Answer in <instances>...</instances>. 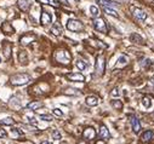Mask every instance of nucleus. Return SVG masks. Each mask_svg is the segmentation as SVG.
Wrapping results in <instances>:
<instances>
[{
	"label": "nucleus",
	"mask_w": 154,
	"mask_h": 144,
	"mask_svg": "<svg viewBox=\"0 0 154 144\" xmlns=\"http://www.w3.org/2000/svg\"><path fill=\"white\" fill-rule=\"evenodd\" d=\"M30 81V75L26 74V73H19V74H15L10 78V84L13 86H22L28 84Z\"/></svg>",
	"instance_id": "obj_1"
},
{
	"label": "nucleus",
	"mask_w": 154,
	"mask_h": 144,
	"mask_svg": "<svg viewBox=\"0 0 154 144\" xmlns=\"http://www.w3.org/2000/svg\"><path fill=\"white\" fill-rule=\"evenodd\" d=\"M53 58L61 64H68L70 62V59H72V56H70L69 51H67L64 49H59V50L55 51V53H53Z\"/></svg>",
	"instance_id": "obj_2"
},
{
	"label": "nucleus",
	"mask_w": 154,
	"mask_h": 144,
	"mask_svg": "<svg viewBox=\"0 0 154 144\" xmlns=\"http://www.w3.org/2000/svg\"><path fill=\"white\" fill-rule=\"evenodd\" d=\"M104 69H106V59L104 56L102 54H98L96 57V63H95V73L98 76L104 74Z\"/></svg>",
	"instance_id": "obj_3"
},
{
	"label": "nucleus",
	"mask_w": 154,
	"mask_h": 144,
	"mask_svg": "<svg viewBox=\"0 0 154 144\" xmlns=\"http://www.w3.org/2000/svg\"><path fill=\"white\" fill-rule=\"evenodd\" d=\"M67 29L70 32L80 33L84 30V24H83V22H80L79 19H69L68 22H67Z\"/></svg>",
	"instance_id": "obj_4"
},
{
	"label": "nucleus",
	"mask_w": 154,
	"mask_h": 144,
	"mask_svg": "<svg viewBox=\"0 0 154 144\" xmlns=\"http://www.w3.org/2000/svg\"><path fill=\"white\" fill-rule=\"evenodd\" d=\"M93 28L99 33H107V24L103 18H96L93 19Z\"/></svg>",
	"instance_id": "obj_5"
},
{
	"label": "nucleus",
	"mask_w": 154,
	"mask_h": 144,
	"mask_svg": "<svg viewBox=\"0 0 154 144\" xmlns=\"http://www.w3.org/2000/svg\"><path fill=\"white\" fill-rule=\"evenodd\" d=\"M132 11V15L135 17L138 22H144L146 18H147V13L142 10V9H138V8H132L131 9Z\"/></svg>",
	"instance_id": "obj_6"
},
{
	"label": "nucleus",
	"mask_w": 154,
	"mask_h": 144,
	"mask_svg": "<svg viewBox=\"0 0 154 144\" xmlns=\"http://www.w3.org/2000/svg\"><path fill=\"white\" fill-rule=\"evenodd\" d=\"M12 44L8 40H4L3 41V52H4V56L6 59H10L11 58V53H12Z\"/></svg>",
	"instance_id": "obj_7"
},
{
	"label": "nucleus",
	"mask_w": 154,
	"mask_h": 144,
	"mask_svg": "<svg viewBox=\"0 0 154 144\" xmlns=\"http://www.w3.org/2000/svg\"><path fill=\"white\" fill-rule=\"evenodd\" d=\"M35 39H37V37L34 35V34L27 33L26 35H23L21 39H19V43H21V45H23V46H27L30 43H33V41H35Z\"/></svg>",
	"instance_id": "obj_8"
},
{
	"label": "nucleus",
	"mask_w": 154,
	"mask_h": 144,
	"mask_svg": "<svg viewBox=\"0 0 154 144\" xmlns=\"http://www.w3.org/2000/svg\"><path fill=\"white\" fill-rule=\"evenodd\" d=\"M66 78L69 81H75V82H83L85 81V76L80 73H69L66 75Z\"/></svg>",
	"instance_id": "obj_9"
},
{
	"label": "nucleus",
	"mask_w": 154,
	"mask_h": 144,
	"mask_svg": "<svg viewBox=\"0 0 154 144\" xmlns=\"http://www.w3.org/2000/svg\"><path fill=\"white\" fill-rule=\"evenodd\" d=\"M83 137L85 139H88V141H92L96 137L95 128H93V127H86L84 130V132H83Z\"/></svg>",
	"instance_id": "obj_10"
},
{
	"label": "nucleus",
	"mask_w": 154,
	"mask_h": 144,
	"mask_svg": "<svg viewBox=\"0 0 154 144\" xmlns=\"http://www.w3.org/2000/svg\"><path fill=\"white\" fill-rule=\"evenodd\" d=\"M52 22V16L51 13H49L48 11H43L41 12V16H40V23L43 25H48Z\"/></svg>",
	"instance_id": "obj_11"
},
{
	"label": "nucleus",
	"mask_w": 154,
	"mask_h": 144,
	"mask_svg": "<svg viewBox=\"0 0 154 144\" xmlns=\"http://www.w3.org/2000/svg\"><path fill=\"white\" fill-rule=\"evenodd\" d=\"M1 32H3L4 34H6V35H11V34L15 33V29H13V27L11 25L10 22L5 21V22L1 24Z\"/></svg>",
	"instance_id": "obj_12"
},
{
	"label": "nucleus",
	"mask_w": 154,
	"mask_h": 144,
	"mask_svg": "<svg viewBox=\"0 0 154 144\" xmlns=\"http://www.w3.org/2000/svg\"><path fill=\"white\" fill-rule=\"evenodd\" d=\"M131 128L133 133H139V131H141V122H139V120L136 118V116H132L131 119Z\"/></svg>",
	"instance_id": "obj_13"
},
{
	"label": "nucleus",
	"mask_w": 154,
	"mask_h": 144,
	"mask_svg": "<svg viewBox=\"0 0 154 144\" xmlns=\"http://www.w3.org/2000/svg\"><path fill=\"white\" fill-rule=\"evenodd\" d=\"M98 136L101 137L102 139H109V138H110V133H109V131H108V128H107L104 125H101V126H99Z\"/></svg>",
	"instance_id": "obj_14"
},
{
	"label": "nucleus",
	"mask_w": 154,
	"mask_h": 144,
	"mask_svg": "<svg viewBox=\"0 0 154 144\" xmlns=\"http://www.w3.org/2000/svg\"><path fill=\"white\" fill-rule=\"evenodd\" d=\"M62 32H63V28H62V25L59 24L58 22H56L55 24L51 27V33H52L55 37H59V35L62 34Z\"/></svg>",
	"instance_id": "obj_15"
},
{
	"label": "nucleus",
	"mask_w": 154,
	"mask_h": 144,
	"mask_svg": "<svg viewBox=\"0 0 154 144\" xmlns=\"http://www.w3.org/2000/svg\"><path fill=\"white\" fill-rule=\"evenodd\" d=\"M153 138H154V132H153V131H151V130H147V131H144V132H143V134H142V137H141L142 142H144V143L151 142Z\"/></svg>",
	"instance_id": "obj_16"
},
{
	"label": "nucleus",
	"mask_w": 154,
	"mask_h": 144,
	"mask_svg": "<svg viewBox=\"0 0 154 144\" xmlns=\"http://www.w3.org/2000/svg\"><path fill=\"white\" fill-rule=\"evenodd\" d=\"M17 6L22 11H28L30 9V3L28 0H17Z\"/></svg>",
	"instance_id": "obj_17"
},
{
	"label": "nucleus",
	"mask_w": 154,
	"mask_h": 144,
	"mask_svg": "<svg viewBox=\"0 0 154 144\" xmlns=\"http://www.w3.org/2000/svg\"><path fill=\"white\" fill-rule=\"evenodd\" d=\"M130 40L132 41L133 44H136V45H142L143 41H144L143 38L141 35H138V34H136V33L131 34V35H130Z\"/></svg>",
	"instance_id": "obj_18"
},
{
	"label": "nucleus",
	"mask_w": 154,
	"mask_h": 144,
	"mask_svg": "<svg viewBox=\"0 0 154 144\" xmlns=\"http://www.w3.org/2000/svg\"><path fill=\"white\" fill-rule=\"evenodd\" d=\"M97 3L99 5L104 6V8H117V6H118V3L112 1V0H98Z\"/></svg>",
	"instance_id": "obj_19"
},
{
	"label": "nucleus",
	"mask_w": 154,
	"mask_h": 144,
	"mask_svg": "<svg viewBox=\"0 0 154 144\" xmlns=\"http://www.w3.org/2000/svg\"><path fill=\"white\" fill-rule=\"evenodd\" d=\"M41 107H43V103L39 101H33L27 104V109H30V110H38V109Z\"/></svg>",
	"instance_id": "obj_20"
},
{
	"label": "nucleus",
	"mask_w": 154,
	"mask_h": 144,
	"mask_svg": "<svg viewBox=\"0 0 154 144\" xmlns=\"http://www.w3.org/2000/svg\"><path fill=\"white\" fill-rule=\"evenodd\" d=\"M18 61H19V63L23 65L28 63V56H27V52L24 50H21L18 52Z\"/></svg>",
	"instance_id": "obj_21"
},
{
	"label": "nucleus",
	"mask_w": 154,
	"mask_h": 144,
	"mask_svg": "<svg viewBox=\"0 0 154 144\" xmlns=\"http://www.w3.org/2000/svg\"><path fill=\"white\" fill-rule=\"evenodd\" d=\"M85 103L89 107H96L98 104V98L96 97V96H89V97L85 99Z\"/></svg>",
	"instance_id": "obj_22"
},
{
	"label": "nucleus",
	"mask_w": 154,
	"mask_h": 144,
	"mask_svg": "<svg viewBox=\"0 0 154 144\" xmlns=\"http://www.w3.org/2000/svg\"><path fill=\"white\" fill-rule=\"evenodd\" d=\"M38 3H41V4H45V5H51L53 8H58L59 6V1L58 0H37Z\"/></svg>",
	"instance_id": "obj_23"
},
{
	"label": "nucleus",
	"mask_w": 154,
	"mask_h": 144,
	"mask_svg": "<svg viewBox=\"0 0 154 144\" xmlns=\"http://www.w3.org/2000/svg\"><path fill=\"white\" fill-rule=\"evenodd\" d=\"M152 65H153V61L149 59V58H146L144 61L141 62V67H142V69H144V70H148Z\"/></svg>",
	"instance_id": "obj_24"
},
{
	"label": "nucleus",
	"mask_w": 154,
	"mask_h": 144,
	"mask_svg": "<svg viewBox=\"0 0 154 144\" xmlns=\"http://www.w3.org/2000/svg\"><path fill=\"white\" fill-rule=\"evenodd\" d=\"M153 104V102H152V98L148 97V96H146V97L142 98V105L146 108V109H149Z\"/></svg>",
	"instance_id": "obj_25"
},
{
	"label": "nucleus",
	"mask_w": 154,
	"mask_h": 144,
	"mask_svg": "<svg viewBox=\"0 0 154 144\" xmlns=\"http://www.w3.org/2000/svg\"><path fill=\"white\" fill-rule=\"evenodd\" d=\"M103 11L107 13V15H110V16H113V17H119V15H118V12L113 9V8H104L103 6Z\"/></svg>",
	"instance_id": "obj_26"
},
{
	"label": "nucleus",
	"mask_w": 154,
	"mask_h": 144,
	"mask_svg": "<svg viewBox=\"0 0 154 144\" xmlns=\"http://www.w3.org/2000/svg\"><path fill=\"white\" fill-rule=\"evenodd\" d=\"M0 123L1 125H6V126H11V125H15V120L12 118H5L0 120Z\"/></svg>",
	"instance_id": "obj_27"
},
{
	"label": "nucleus",
	"mask_w": 154,
	"mask_h": 144,
	"mask_svg": "<svg viewBox=\"0 0 154 144\" xmlns=\"http://www.w3.org/2000/svg\"><path fill=\"white\" fill-rule=\"evenodd\" d=\"M110 104H112L113 108H114V109H118V110L123 108V102L119 101V99H113V101L110 102Z\"/></svg>",
	"instance_id": "obj_28"
},
{
	"label": "nucleus",
	"mask_w": 154,
	"mask_h": 144,
	"mask_svg": "<svg viewBox=\"0 0 154 144\" xmlns=\"http://www.w3.org/2000/svg\"><path fill=\"white\" fill-rule=\"evenodd\" d=\"M77 67H78L79 70H85L86 68H88V64H86L83 59H78L77 61Z\"/></svg>",
	"instance_id": "obj_29"
},
{
	"label": "nucleus",
	"mask_w": 154,
	"mask_h": 144,
	"mask_svg": "<svg viewBox=\"0 0 154 144\" xmlns=\"http://www.w3.org/2000/svg\"><path fill=\"white\" fill-rule=\"evenodd\" d=\"M90 12H91V15H92L93 17H97V16L99 15V10H98V8H97V6H93V5L90 6Z\"/></svg>",
	"instance_id": "obj_30"
},
{
	"label": "nucleus",
	"mask_w": 154,
	"mask_h": 144,
	"mask_svg": "<svg viewBox=\"0 0 154 144\" xmlns=\"http://www.w3.org/2000/svg\"><path fill=\"white\" fill-rule=\"evenodd\" d=\"M128 57H126V56H120L119 57V59H118V64L119 65H126V64H128Z\"/></svg>",
	"instance_id": "obj_31"
},
{
	"label": "nucleus",
	"mask_w": 154,
	"mask_h": 144,
	"mask_svg": "<svg viewBox=\"0 0 154 144\" xmlns=\"http://www.w3.org/2000/svg\"><path fill=\"white\" fill-rule=\"evenodd\" d=\"M52 137H53V139H56V141H61V138H62L61 133H59L57 130H53L52 131Z\"/></svg>",
	"instance_id": "obj_32"
},
{
	"label": "nucleus",
	"mask_w": 154,
	"mask_h": 144,
	"mask_svg": "<svg viewBox=\"0 0 154 144\" xmlns=\"http://www.w3.org/2000/svg\"><path fill=\"white\" fill-rule=\"evenodd\" d=\"M79 92L77 91V88H67V90H64V94H70V96H73V94H78Z\"/></svg>",
	"instance_id": "obj_33"
},
{
	"label": "nucleus",
	"mask_w": 154,
	"mask_h": 144,
	"mask_svg": "<svg viewBox=\"0 0 154 144\" xmlns=\"http://www.w3.org/2000/svg\"><path fill=\"white\" fill-rule=\"evenodd\" d=\"M40 119H41L43 121H52V116L51 115H48V114H43V115H40Z\"/></svg>",
	"instance_id": "obj_34"
},
{
	"label": "nucleus",
	"mask_w": 154,
	"mask_h": 144,
	"mask_svg": "<svg viewBox=\"0 0 154 144\" xmlns=\"http://www.w3.org/2000/svg\"><path fill=\"white\" fill-rule=\"evenodd\" d=\"M12 132H13V134H16V136H22L23 134V132L21 131V130H18V128H12Z\"/></svg>",
	"instance_id": "obj_35"
},
{
	"label": "nucleus",
	"mask_w": 154,
	"mask_h": 144,
	"mask_svg": "<svg viewBox=\"0 0 154 144\" xmlns=\"http://www.w3.org/2000/svg\"><path fill=\"white\" fill-rule=\"evenodd\" d=\"M110 96H112V97H118V96H119V91H118V88H113L112 92H110Z\"/></svg>",
	"instance_id": "obj_36"
},
{
	"label": "nucleus",
	"mask_w": 154,
	"mask_h": 144,
	"mask_svg": "<svg viewBox=\"0 0 154 144\" xmlns=\"http://www.w3.org/2000/svg\"><path fill=\"white\" fill-rule=\"evenodd\" d=\"M8 137V133H6V131L4 128H0V138H6Z\"/></svg>",
	"instance_id": "obj_37"
},
{
	"label": "nucleus",
	"mask_w": 154,
	"mask_h": 144,
	"mask_svg": "<svg viewBox=\"0 0 154 144\" xmlns=\"http://www.w3.org/2000/svg\"><path fill=\"white\" fill-rule=\"evenodd\" d=\"M53 114H55L56 116H62V115H63V113H62L61 110H59V109H57V108L53 109Z\"/></svg>",
	"instance_id": "obj_38"
},
{
	"label": "nucleus",
	"mask_w": 154,
	"mask_h": 144,
	"mask_svg": "<svg viewBox=\"0 0 154 144\" xmlns=\"http://www.w3.org/2000/svg\"><path fill=\"white\" fill-rule=\"evenodd\" d=\"M95 144H106V142H104L103 139H98V141H96Z\"/></svg>",
	"instance_id": "obj_39"
},
{
	"label": "nucleus",
	"mask_w": 154,
	"mask_h": 144,
	"mask_svg": "<svg viewBox=\"0 0 154 144\" xmlns=\"http://www.w3.org/2000/svg\"><path fill=\"white\" fill-rule=\"evenodd\" d=\"M77 144H88V143H86V142H84V141H80V142H78Z\"/></svg>",
	"instance_id": "obj_40"
},
{
	"label": "nucleus",
	"mask_w": 154,
	"mask_h": 144,
	"mask_svg": "<svg viewBox=\"0 0 154 144\" xmlns=\"http://www.w3.org/2000/svg\"><path fill=\"white\" fill-rule=\"evenodd\" d=\"M58 1H59V0H58ZM61 1H62L63 4H66V5H68V1H67V0H61Z\"/></svg>",
	"instance_id": "obj_41"
},
{
	"label": "nucleus",
	"mask_w": 154,
	"mask_h": 144,
	"mask_svg": "<svg viewBox=\"0 0 154 144\" xmlns=\"http://www.w3.org/2000/svg\"><path fill=\"white\" fill-rule=\"evenodd\" d=\"M151 82H152V84H153V85H154V75H153V76H152V78H151Z\"/></svg>",
	"instance_id": "obj_42"
},
{
	"label": "nucleus",
	"mask_w": 154,
	"mask_h": 144,
	"mask_svg": "<svg viewBox=\"0 0 154 144\" xmlns=\"http://www.w3.org/2000/svg\"><path fill=\"white\" fill-rule=\"evenodd\" d=\"M41 144H51V143H50V142H46V141H45V142H41Z\"/></svg>",
	"instance_id": "obj_43"
},
{
	"label": "nucleus",
	"mask_w": 154,
	"mask_h": 144,
	"mask_svg": "<svg viewBox=\"0 0 154 144\" xmlns=\"http://www.w3.org/2000/svg\"><path fill=\"white\" fill-rule=\"evenodd\" d=\"M75 1H77V3H78V1H80V0H75Z\"/></svg>",
	"instance_id": "obj_44"
},
{
	"label": "nucleus",
	"mask_w": 154,
	"mask_h": 144,
	"mask_svg": "<svg viewBox=\"0 0 154 144\" xmlns=\"http://www.w3.org/2000/svg\"><path fill=\"white\" fill-rule=\"evenodd\" d=\"M0 62H1V58H0Z\"/></svg>",
	"instance_id": "obj_45"
}]
</instances>
